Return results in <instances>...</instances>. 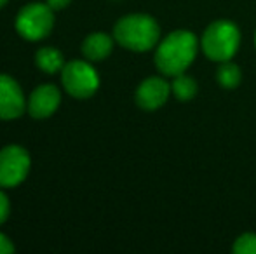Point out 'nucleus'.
<instances>
[{"instance_id": "423d86ee", "label": "nucleus", "mask_w": 256, "mask_h": 254, "mask_svg": "<svg viewBox=\"0 0 256 254\" xmlns=\"http://www.w3.org/2000/svg\"><path fill=\"white\" fill-rule=\"evenodd\" d=\"M30 171V155L18 145L0 150V187L14 188L24 181Z\"/></svg>"}, {"instance_id": "6e6552de", "label": "nucleus", "mask_w": 256, "mask_h": 254, "mask_svg": "<svg viewBox=\"0 0 256 254\" xmlns=\"http://www.w3.org/2000/svg\"><path fill=\"white\" fill-rule=\"evenodd\" d=\"M24 112V96L20 84L9 75L0 73V120H12Z\"/></svg>"}, {"instance_id": "6ab92c4d", "label": "nucleus", "mask_w": 256, "mask_h": 254, "mask_svg": "<svg viewBox=\"0 0 256 254\" xmlns=\"http://www.w3.org/2000/svg\"><path fill=\"white\" fill-rule=\"evenodd\" d=\"M254 47H256V31H254Z\"/></svg>"}, {"instance_id": "2eb2a0df", "label": "nucleus", "mask_w": 256, "mask_h": 254, "mask_svg": "<svg viewBox=\"0 0 256 254\" xmlns=\"http://www.w3.org/2000/svg\"><path fill=\"white\" fill-rule=\"evenodd\" d=\"M9 211H10V204H9V199L4 192H0V225L7 220L9 216Z\"/></svg>"}, {"instance_id": "20e7f679", "label": "nucleus", "mask_w": 256, "mask_h": 254, "mask_svg": "<svg viewBox=\"0 0 256 254\" xmlns=\"http://www.w3.org/2000/svg\"><path fill=\"white\" fill-rule=\"evenodd\" d=\"M54 26L52 9L48 3L32 2L20 10L16 17V31L26 40H42Z\"/></svg>"}, {"instance_id": "1a4fd4ad", "label": "nucleus", "mask_w": 256, "mask_h": 254, "mask_svg": "<svg viewBox=\"0 0 256 254\" xmlns=\"http://www.w3.org/2000/svg\"><path fill=\"white\" fill-rule=\"evenodd\" d=\"M61 103V92L56 85L44 84L38 85L34 92H32L30 99H28V113L34 119H48L58 110Z\"/></svg>"}, {"instance_id": "4468645a", "label": "nucleus", "mask_w": 256, "mask_h": 254, "mask_svg": "<svg viewBox=\"0 0 256 254\" xmlns=\"http://www.w3.org/2000/svg\"><path fill=\"white\" fill-rule=\"evenodd\" d=\"M232 251L236 254H256V234H242L234 241Z\"/></svg>"}, {"instance_id": "f03ea898", "label": "nucleus", "mask_w": 256, "mask_h": 254, "mask_svg": "<svg viewBox=\"0 0 256 254\" xmlns=\"http://www.w3.org/2000/svg\"><path fill=\"white\" fill-rule=\"evenodd\" d=\"M114 38L128 51L146 52L158 44L160 26L150 14H128L117 21Z\"/></svg>"}, {"instance_id": "9b49d317", "label": "nucleus", "mask_w": 256, "mask_h": 254, "mask_svg": "<svg viewBox=\"0 0 256 254\" xmlns=\"http://www.w3.org/2000/svg\"><path fill=\"white\" fill-rule=\"evenodd\" d=\"M171 91L172 96H174L178 101L186 103V101H192L194 98L197 96L199 92V84L194 77L185 73H180L176 77H172V84H171Z\"/></svg>"}, {"instance_id": "a211bd4d", "label": "nucleus", "mask_w": 256, "mask_h": 254, "mask_svg": "<svg viewBox=\"0 0 256 254\" xmlns=\"http://www.w3.org/2000/svg\"><path fill=\"white\" fill-rule=\"evenodd\" d=\"M7 3V0H0V7H4Z\"/></svg>"}, {"instance_id": "dca6fc26", "label": "nucleus", "mask_w": 256, "mask_h": 254, "mask_svg": "<svg viewBox=\"0 0 256 254\" xmlns=\"http://www.w3.org/2000/svg\"><path fill=\"white\" fill-rule=\"evenodd\" d=\"M9 253H14L12 242H10L4 234H0V254H9Z\"/></svg>"}, {"instance_id": "9d476101", "label": "nucleus", "mask_w": 256, "mask_h": 254, "mask_svg": "<svg viewBox=\"0 0 256 254\" xmlns=\"http://www.w3.org/2000/svg\"><path fill=\"white\" fill-rule=\"evenodd\" d=\"M114 49V38L106 33H91L82 44V54L89 59V61H103L108 58Z\"/></svg>"}, {"instance_id": "f8f14e48", "label": "nucleus", "mask_w": 256, "mask_h": 254, "mask_svg": "<svg viewBox=\"0 0 256 254\" xmlns=\"http://www.w3.org/2000/svg\"><path fill=\"white\" fill-rule=\"evenodd\" d=\"M35 63H37V66L40 68L44 73H58V71L63 70V66L66 63H64V58L63 54H61L58 49L54 47H42L37 51V54H35Z\"/></svg>"}, {"instance_id": "7ed1b4c3", "label": "nucleus", "mask_w": 256, "mask_h": 254, "mask_svg": "<svg viewBox=\"0 0 256 254\" xmlns=\"http://www.w3.org/2000/svg\"><path fill=\"white\" fill-rule=\"evenodd\" d=\"M240 30L230 19H216L204 30L200 37V49L206 58L216 63L230 61L239 51Z\"/></svg>"}, {"instance_id": "0eeeda50", "label": "nucleus", "mask_w": 256, "mask_h": 254, "mask_svg": "<svg viewBox=\"0 0 256 254\" xmlns=\"http://www.w3.org/2000/svg\"><path fill=\"white\" fill-rule=\"evenodd\" d=\"M171 84L162 77H148L136 89V105L146 112L158 110L171 96Z\"/></svg>"}, {"instance_id": "39448f33", "label": "nucleus", "mask_w": 256, "mask_h": 254, "mask_svg": "<svg viewBox=\"0 0 256 254\" xmlns=\"http://www.w3.org/2000/svg\"><path fill=\"white\" fill-rule=\"evenodd\" d=\"M61 82L68 94L77 99L91 98L100 87L98 71L91 66V63L80 59L64 64L61 70Z\"/></svg>"}, {"instance_id": "ddd939ff", "label": "nucleus", "mask_w": 256, "mask_h": 254, "mask_svg": "<svg viewBox=\"0 0 256 254\" xmlns=\"http://www.w3.org/2000/svg\"><path fill=\"white\" fill-rule=\"evenodd\" d=\"M216 80L223 89H228V91L239 87V84L242 82V71H240L239 64L232 61L220 63L218 70H216Z\"/></svg>"}, {"instance_id": "f3484780", "label": "nucleus", "mask_w": 256, "mask_h": 254, "mask_svg": "<svg viewBox=\"0 0 256 254\" xmlns=\"http://www.w3.org/2000/svg\"><path fill=\"white\" fill-rule=\"evenodd\" d=\"M72 0H46V3H48L49 7H51L52 10H61L64 9V7L70 3Z\"/></svg>"}, {"instance_id": "f257e3e1", "label": "nucleus", "mask_w": 256, "mask_h": 254, "mask_svg": "<svg viewBox=\"0 0 256 254\" xmlns=\"http://www.w3.org/2000/svg\"><path fill=\"white\" fill-rule=\"evenodd\" d=\"M199 51V38L190 30H174L155 49V66L166 77L185 73Z\"/></svg>"}]
</instances>
